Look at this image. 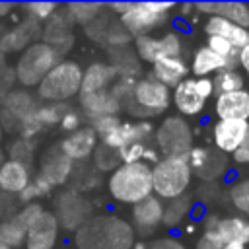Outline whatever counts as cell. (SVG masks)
<instances>
[{"label": "cell", "mask_w": 249, "mask_h": 249, "mask_svg": "<svg viewBox=\"0 0 249 249\" xmlns=\"http://www.w3.org/2000/svg\"><path fill=\"white\" fill-rule=\"evenodd\" d=\"M136 233L126 218L101 212L93 214L72 235V247L76 249H132Z\"/></svg>", "instance_id": "1"}, {"label": "cell", "mask_w": 249, "mask_h": 249, "mask_svg": "<svg viewBox=\"0 0 249 249\" xmlns=\"http://www.w3.org/2000/svg\"><path fill=\"white\" fill-rule=\"evenodd\" d=\"M109 198L121 206H132L150 195L152 191V167L144 161L138 163H121L115 167L105 181Z\"/></svg>", "instance_id": "2"}, {"label": "cell", "mask_w": 249, "mask_h": 249, "mask_svg": "<svg viewBox=\"0 0 249 249\" xmlns=\"http://www.w3.org/2000/svg\"><path fill=\"white\" fill-rule=\"evenodd\" d=\"M171 109V89L158 80H154L148 72L142 74L123 103V113L130 117V121H152L167 115Z\"/></svg>", "instance_id": "3"}, {"label": "cell", "mask_w": 249, "mask_h": 249, "mask_svg": "<svg viewBox=\"0 0 249 249\" xmlns=\"http://www.w3.org/2000/svg\"><path fill=\"white\" fill-rule=\"evenodd\" d=\"M84 66L74 58H60L49 74L35 88V97L41 103H62L70 105L72 99H78L82 89Z\"/></svg>", "instance_id": "4"}, {"label": "cell", "mask_w": 249, "mask_h": 249, "mask_svg": "<svg viewBox=\"0 0 249 249\" xmlns=\"http://www.w3.org/2000/svg\"><path fill=\"white\" fill-rule=\"evenodd\" d=\"M193 181L187 156H163L152 165V191L163 202L189 195Z\"/></svg>", "instance_id": "5"}, {"label": "cell", "mask_w": 249, "mask_h": 249, "mask_svg": "<svg viewBox=\"0 0 249 249\" xmlns=\"http://www.w3.org/2000/svg\"><path fill=\"white\" fill-rule=\"evenodd\" d=\"M175 6L173 2H130L128 10L119 18V23L132 39L154 35L171 25Z\"/></svg>", "instance_id": "6"}, {"label": "cell", "mask_w": 249, "mask_h": 249, "mask_svg": "<svg viewBox=\"0 0 249 249\" xmlns=\"http://www.w3.org/2000/svg\"><path fill=\"white\" fill-rule=\"evenodd\" d=\"M64 58L54 47H51L45 41H35L31 43L27 49H23L16 62H14V76H16V84L23 89H31L37 88L39 82L49 74V70L60 60Z\"/></svg>", "instance_id": "7"}, {"label": "cell", "mask_w": 249, "mask_h": 249, "mask_svg": "<svg viewBox=\"0 0 249 249\" xmlns=\"http://www.w3.org/2000/svg\"><path fill=\"white\" fill-rule=\"evenodd\" d=\"M195 126L191 121L171 113L163 115L160 123H156L152 144L160 152V156H187V152L195 146Z\"/></svg>", "instance_id": "8"}, {"label": "cell", "mask_w": 249, "mask_h": 249, "mask_svg": "<svg viewBox=\"0 0 249 249\" xmlns=\"http://www.w3.org/2000/svg\"><path fill=\"white\" fill-rule=\"evenodd\" d=\"M132 49L142 64L152 66L154 62L169 56H185L187 39L177 27H165L154 35L132 39Z\"/></svg>", "instance_id": "9"}, {"label": "cell", "mask_w": 249, "mask_h": 249, "mask_svg": "<svg viewBox=\"0 0 249 249\" xmlns=\"http://www.w3.org/2000/svg\"><path fill=\"white\" fill-rule=\"evenodd\" d=\"M51 212L58 220V226L62 231L74 233L78 228H82L93 216V206L86 195H82L70 187H64L54 193Z\"/></svg>", "instance_id": "10"}, {"label": "cell", "mask_w": 249, "mask_h": 249, "mask_svg": "<svg viewBox=\"0 0 249 249\" xmlns=\"http://www.w3.org/2000/svg\"><path fill=\"white\" fill-rule=\"evenodd\" d=\"M187 160L195 179L206 185H218L231 169L230 156L214 150L210 144H195L187 152Z\"/></svg>", "instance_id": "11"}, {"label": "cell", "mask_w": 249, "mask_h": 249, "mask_svg": "<svg viewBox=\"0 0 249 249\" xmlns=\"http://www.w3.org/2000/svg\"><path fill=\"white\" fill-rule=\"evenodd\" d=\"M128 224L132 226L138 239H154L156 233L161 230L163 222V200L150 195L148 198L132 204L128 208Z\"/></svg>", "instance_id": "12"}, {"label": "cell", "mask_w": 249, "mask_h": 249, "mask_svg": "<svg viewBox=\"0 0 249 249\" xmlns=\"http://www.w3.org/2000/svg\"><path fill=\"white\" fill-rule=\"evenodd\" d=\"M76 171V163L72 160H68L58 148L49 146L41 156H37V167H35V175L43 177L54 191L64 189Z\"/></svg>", "instance_id": "13"}, {"label": "cell", "mask_w": 249, "mask_h": 249, "mask_svg": "<svg viewBox=\"0 0 249 249\" xmlns=\"http://www.w3.org/2000/svg\"><path fill=\"white\" fill-rule=\"evenodd\" d=\"M37 97L31 89H23V88H14L6 99L0 103V121L4 126V132L16 134L21 121L27 119L35 107H37Z\"/></svg>", "instance_id": "14"}, {"label": "cell", "mask_w": 249, "mask_h": 249, "mask_svg": "<svg viewBox=\"0 0 249 249\" xmlns=\"http://www.w3.org/2000/svg\"><path fill=\"white\" fill-rule=\"evenodd\" d=\"M249 138V121H233V119H216L208 128V144L231 156L245 140Z\"/></svg>", "instance_id": "15"}, {"label": "cell", "mask_w": 249, "mask_h": 249, "mask_svg": "<svg viewBox=\"0 0 249 249\" xmlns=\"http://www.w3.org/2000/svg\"><path fill=\"white\" fill-rule=\"evenodd\" d=\"M202 230H212L222 243H241L249 247V218L239 214H204L200 220Z\"/></svg>", "instance_id": "16"}, {"label": "cell", "mask_w": 249, "mask_h": 249, "mask_svg": "<svg viewBox=\"0 0 249 249\" xmlns=\"http://www.w3.org/2000/svg\"><path fill=\"white\" fill-rule=\"evenodd\" d=\"M62 230L54 214L45 208L43 214L25 230L23 249H58Z\"/></svg>", "instance_id": "17"}, {"label": "cell", "mask_w": 249, "mask_h": 249, "mask_svg": "<svg viewBox=\"0 0 249 249\" xmlns=\"http://www.w3.org/2000/svg\"><path fill=\"white\" fill-rule=\"evenodd\" d=\"M171 107L175 109V115L183 119H200L206 115L208 101L198 93L195 86V78L189 76L181 84H177L171 89Z\"/></svg>", "instance_id": "18"}, {"label": "cell", "mask_w": 249, "mask_h": 249, "mask_svg": "<svg viewBox=\"0 0 249 249\" xmlns=\"http://www.w3.org/2000/svg\"><path fill=\"white\" fill-rule=\"evenodd\" d=\"M97 144H99V138L93 132V128L89 124H84L82 128H78L70 134H62V138L56 142V148L68 160H72L76 165H80V163H88L91 160Z\"/></svg>", "instance_id": "19"}, {"label": "cell", "mask_w": 249, "mask_h": 249, "mask_svg": "<svg viewBox=\"0 0 249 249\" xmlns=\"http://www.w3.org/2000/svg\"><path fill=\"white\" fill-rule=\"evenodd\" d=\"M41 41L54 47L62 56L68 51H72V47H74V23L70 21V18L62 10V6L49 21H45L41 25Z\"/></svg>", "instance_id": "20"}, {"label": "cell", "mask_w": 249, "mask_h": 249, "mask_svg": "<svg viewBox=\"0 0 249 249\" xmlns=\"http://www.w3.org/2000/svg\"><path fill=\"white\" fill-rule=\"evenodd\" d=\"M41 39V23L23 18L14 27L4 29L0 33V51L8 54H19L23 49H27L31 43Z\"/></svg>", "instance_id": "21"}, {"label": "cell", "mask_w": 249, "mask_h": 249, "mask_svg": "<svg viewBox=\"0 0 249 249\" xmlns=\"http://www.w3.org/2000/svg\"><path fill=\"white\" fill-rule=\"evenodd\" d=\"M78 109L84 115L86 123H91L101 117H111V115H121V103L113 95L111 89L105 91H93V93H80L78 95Z\"/></svg>", "instance_id": "22"}, {"label": "cell", "mask_w": 249, "mask_h": 249, "mask_svg": "<svg viewBox=\"0 0 249 249\" xmlns=\"http://www.w3.org/2000/svg\"><path fill=\"white\" fill-rule=\"evenodd\" d=\"M31 177H33L31 165L4 158L0 161V195L16 198L31 183Z\"/></svg>", "instance_id": "23"}, {"label": "cell", "mask_w": 249, "mask_h": 249, "mask_svg": "<svg viewBox=\"0 0 249 249\" xmlns=\"http://www.w3.org/2000/svg\"><path fill=\"white\" fill-rule=\"evenodd\" d=\"M212 111L216 119H233V121H249V88L218 93L212 99Z\"/></svg>", "instance_id": "24"}, {"label": "cell", "mask_w": 249, "mask_h": 249, "mask_svg": "<svg viewBox=\"0 0 249 249\" xmlns=\"http://www.w3.org/2000/svg\"><path fill=\"white\" fill-rule=\"evenodd\" d=\"M148 74L154 80H158L160 84H163L169 89H173L177 84H181L183 80H187L191 76V72H189V60L185 56L161 58V60L154 62L152 66H148Z\"/></svg>", "instance_id": "25"}, {"label": "cell", "mask_w": 249, "mask_h": 249, "mask_svg": "<svg viewBox=\"0 0 249 249\" xmlns=\"http://www.w3.org/2000/svg\"><path fill=\"white\" fill-rule=\"evenodd\" d=\"M115 82H117V72L113 70V66L107 60H93L84 68L80 93L105 91V89H111Z\"/></svg>", "instance_id": "26"}, {"label": "cell", "mask_w": 249, "mask_h": 249, "mask_svg": "<svg viewBox=\"0 0 249 249\" xmlns=\"http://www.w3.org/2000/svg\"><path fill=\"white\" fill-rule=\"evenodd\" d=\"M202 31L208 35H216L222 37L226 41H230L235 49H243L245 45H249V29H243L220 16H212V18H204L202 23Z\"/></svg>", "instance_id": "27"}, {"label": "cell", "mask_w": 249, "mask_h": 249, "mask_svg": "<svg viewBox=\"0 0 249 249\" xmlns=\"http://www.w3.org/2000/svg\"><path fill=\"white\" fill-rule=\"evenodd\" d=\"M228 68L226 60L210 51L206 45H198L189 58V72L193 78H212L220 70Z\"/></svg>", "instance_id": "28"}, {"label": "cell", "mask_w": 249, "mask_h": 249, "mask_svg": "<svg viewBox=\"0 0 249 249\" xmlns=\"http://www.w3.org/2000/svg\"><path fill=\"white\" fill-rule=\"evenodd\" d=\"M195 204L196 202H195V198L191 195H185V196H179V198L163 202V222H161V228L167 230L169 233H173L175 230L183 228L191 220V212H193Z\"/></svg>", "instance_id": "29"}, {"label": "cell", "mask_w": 249, "mask_h": 249, "mask_svg": "<svg viewBox=\"0 0 249 249\" xmlns=\"http://www.w3.org/2000/svg\"><path fill=\"white\" fill-rule=\"evenodd\" d=\"M107 62L113 66V70L117 72V78H140L144 72V64L138 60L132 45L128 47H121V49H111L107 51Z\"/></svg>", "instance_id": "30"}, {"label": "cell", "mask_w": 249, "mask_h": 249, "mask_svg": "<svg viewBox=\"0 0 249 249\" xmlns=\"http://www.w3.org/2000/svg\"><path fill=\"white\" fill-rule=\"evenodd\" d=\"M224 198L235 214L249 218V175L233 177L224 189Z\"/></svg>", "instance_id": "31"}, {"label": "cell", "mask_w": 249, "mask_h": 249, "mask_svg": "<svg viewBox=\"0 0 249 249\" xmlns=\"http://www.w3.org/2000/svg\"><path fill=\"white\" fill-rule=\"evenodd\" d=\"M62 10L66 12V16L70 18V21L74 25L86 27L88 23H91L97 18H101L103 14H107V4H103V2H68L62 6Z\"/></svg>", "instance_id": "32"}, {"label": "cell", "mask_w": 249, "mask_h": 249, "mask_svg": "<svg viewBox=\"0 0 249 249\" xmlns=\"http://www.w3.org/2000/svg\"><path fill=\"white\" fill-rule=\"evenodd\" d=\"M214 16H220L243 29H249V2H216Z\"/></svg>", "instance_id": "33"}, {"label": "cell", "mask_w": 249, "mask_h": 249, "mask_svg": "<svg viewBox=\"0 0 249 249\" xmlns=\"http://www.w3.org/2000/svg\"><path fill=\"white\" fill-rule=\"evenodd\" d=\"M245 76L239 72V68H224L218 74L212 76V84H214V91L218 93H231L237 89L245 88Z\"/></svg>", "instance_id": "34"}, {"label": "cell", "mask_w": 249, "mask_h": 249, "mask_svg": "<svg viewBox=\"0 0 249 249\" xmlns=\"http://www.w3.org/2000/svg\"><path fill=\"white\" fill-rule=\"evenodd\" d=\"M0 243L10 249H19L25 243V228L14 218H0Z\"/></svg>", "instance_id": "35"}, {"label": "cell", "mask_w": 249, "mask_h": 249, "mask_svg": "<svg viewBox=\"0 0 249 249\" xmlns=\"http://www.w3.org/2000/svg\"><path fill=\"white\" fill-rule=\"evenodd\" d=\"M6 154L10 160H16L19 163H25V165H31L33 167V161L37 158V140H27V138H12L8 148H6Z\"/></svg>", "instance_id": "36"}, {"label": "cell", "mask_w": 249, "mask_h": 249, "mask_svg": "<svg viewBox=\"0 0 249 249\" xmlns=\"http://www.w3.org/2000/svg\"><path fill=\"white\" fill-rule=\"evenodd\" d=\"M89 165H91L99 175H101V173H107V175H109L115 167L121 165L119 152L99 142L97 148H95V152H93V156H91V160H89Z\"/></svg>", "instance_id": "37"}, {"label": "cell", "mask_w": 249, "mask_h": 249, "mask_svg": "<svg viewBox=\"0 0 249 249\" xmlns=\"http://www.w3.org/2000/svg\"><path fill=\"white\" fill-rule=\"evenodd\" d=\"M27 18V19H33L37 23H45L49 21L58 10H60V4H54V2H25V4H19L18 6Z\"/></svg>", "instance_id": "38"}, {"label": "cell", "mask_w": 249, "mask_h": 249, "mask_svg": "<svg viewBox=\"0 0 249 249\" xmlns=\"http://www.w3.org/2000/svg\"><path fill=\"white\" fill-rule=\"evenodd\" d=\"M68 105H62V103H37L35 107V117L37 121L41 123L43 130L47 128H56L60 124V119L64 115Z\"/></svg>", "instance_id": "39"}, {"label": "cell", "mask_w": 249, "mask_h": 249, "mask_svg": "<svg viewBox=\"0 0 249 249\" xmlns=\"http://www.w3.org/2000/svg\"><path fill=\"white\" fill-rule=\"evenodd\" d=\"M204 45L210 51H214L218 56H222L226 60L228 68H237V53H239V49H235L230 41H226L222 37H216V35H208Z\"/></svg>", "instance_id": "40"}, {"label": "cell", "mask_w": 249, "mask_h": 249, "mask_svg": "<svg viewBox=\"0 0 249 249\" xmlns=\"http://www.w3.org/2000/svg\"><path fill=\"white\" fill-rule=\"evenodd\" d=\"M84 124H88V123H86L84 115L80 113V109H78V107L68 105V107H66V111H64V115H62V119H60L58 128H60L64 134H70V132H74V130L82 128Z\"/></svg>", "instance_id": "41"}, {"label": "cell", "mask_w": 249, "mask_h": 249, "mask_svg": "<svg viewBox=\"0 0 249 249\" xmlns=\"http://www.w3.org/2000/svg\"><path fill=\"white\" fill-rule=\"evenodd\" d=\"M43 210H45V204L43 202H29V204H23V206H18V210H16V214H14V218L27 230L41 214H43Z\"/></svg>", "instance_id": "42"}, {"label": "cell", "mask_w": 249, "mask_h": 249, "mask_svg": "<svg viewBox=\"0 0 249 249\" xmlns=\"http://www.w3.org/2000/svg\"><path fill=\"white\" fill-rule=\"evenodd\" d=\"M121 115H111V117H101V119H95V121H91V123H88L91 128H93V132L97 134V138L101 140V138H105L107 134H111L119 124H121Z\"/></svg>", "instance_id": "43"}, {"label": "cell", "mask_w": 249, "mask_h": 249, "mask_svg": "<svg viewBox=\"0 0 249 249\" xmlns=\"http://www.w3.org/2000/svg\"><path fill=\"white\" fill-rule=\"evenodd\" d=\"M41 132H43V126H41V123L37 121L35 111H33L27 119H23V121H21V124H19V128H18L16 136H19V138H27V140H35Z\"/></svg>", "instance_id": "44"}, {"label": "cell", "mask_w": 249, "mask_h": 249, "mask_svg": "<svg viewBox=\"0 0 249 249\" xmlns=\"http://www.w3.org/2000/svg\"><path fill=\"white\" fill-rule=\"evenodd\" d=\"M148 249H187V245L179 239V235L163 233V235H156L154 239H150Z\"/></svg>", "instance_id": "45"}, {"label": "cell", "mask_w": 249, "mask_h": 249, "mask_svg": "<svg viewBox=\"0 0 249 249\" xmlns=\"http://www.w3.org/2000/svg\"><path fill=\"white\" fill-rule=\"evenodd\" d=\"M146 146H148V144L132 142V144L121 148V150H119V160H121V163H138V161H142V156H144Z\"/></svg>", "instance_id": "46"}, {"label": "cell", "mask_w": 249, "mask_h": 249, "mask_svg": "<svg viewBox=\"0 0 249 249\" xmlns=\"http://www.w3.org/2000/svg\"><path fill=\"white\" fill-rule=\"evenodd\" d=\"M222 245L224 243L220 241V237L212 230H202L196 235V239L193 243V249H222Z\"/></svg>", "instance_id": "47"}, {"label": "cell", "mask_w": 249, "mask_h": 249, "mask_svg": "<svg viewBox=\"0 0 249 249\" xmlns=\"http://www.w3.org/2000/svg\"><path fill=\"white\" fill-rule=\"evenodd\" d=\"M16 88V76H14V68L4 64L0 66V103L6 99V95Z\"/></svg>", "instance_id": "48"}, {"label": "cell", "mask_w": 249, "mask_h": 249, "mask_svg": "<svg viewBox=\"0 0 249 249\" xmlns=\"http://www.w3.org/2000/svg\"><path fill=\"white\" fill-rule=\"evenodd\" d=\"M230 161H231L235 167H249V138L245 140V144H241V146L230 156Z\"/></svg>", "instance_id": "49"}, {"label": "cell", "mask_w": 249, "mask_h": 249, "mask_svg": "<svg viewBox=\"0 0 249 249\" xmlns=\"http://www.w3.org/2000/svg\"><path fill=\"white\" fill-rule=\"evenodd\" d=\"M195 86H196L198 93H200V95H202L206 101L214 99L216 91H214V84H212V78H195Z\"/></svg>", "instance_id": "50"}, {"label": "cell", "mask_w": 249, "mask_h": 249, "mask_svg": "<svg viewBox=\"0 0 249 249\" xmlns=\"http://www.w3.org/2000/svg\"><path fill=\"white\" fill-rule=\"evenodd\" d=\"M177 18L181 21H195L196 19V12H195V2H181L175 6Z\"/></svg>", "instance_id": "51"}, {"label": "cell", "mask_w": 249, "mask_h": 249, "mask_svg": "<svg viewBox=\"0 0 249 249\" xmlns=\"http://www.w3.org/2000/svg\"><path fill=\"white\" fill-rule=\"evenodd\" d=\"M237 68L245 76V80H249V45L239 49V53H237Z\"/></svg>", "instance_id": "52"}, {"label": "cell", "mask_w": 249, "mask_h": 249, "mask_svg": "<svg viewBox=\"0 0 249 249\" xmlns=\"http://www.w3.org/2000/svg\"><path fill=\"white\" fill-rule=\"evenodd\" d=\"M160 158H161V156H160V152L156 150V146H154V144H148V146H146V150H144L142 161H144V163H148V165L152 167V165H154V163H156Z\"/></svg>", "instance_id": "53"}, {"label": "cell", "mask_w": 249, "mask_h": 249, "mask_svg": "<svg viewBox=\"0 0 249 249\" xmlns=\"http://www.w3.org/2000/svg\"><path fill=\"white\" fill-rule=\"evenodd\" d=\"M16 8H18L16 4H10V2H0V19H4V18H8V16H12Z\"/></svg>", "instance_id": "54"}, {"label": "cell", "mask_w": 249, "mask_h": 249, "mask_svg": "<svg viewBox=\"0 0 249 249\" xmlns=\"http://www.w3.org/2000/svg\"><path fill=\"white\" fill-rule=\"evenodd\" d=\"M196 226H198L196 222H191V220H189V222L183 226V231H185V233H193V231H196Z\"/></svg>", "instance_id": "55"}, {"label": "cell", "mask_w": 249, "mask_h": 249, "mask_svg": "<svg viewBox=\"0 0 249 249\" xmlns=\"http://www.w3.org/2000/svg\"><path fill=\"white\" fill-rule=\"evenodd\" d=\"M132 249H148V241H146V239H138V237H136V241H134Z\"/></svg>", "instance_id": "56"}, {"label": "cell", "mask_w": 249, "mask_h": 249, "mask_svg": "<svg viewBox=\"0 0 249 249\" xmlns=\"http://www.w3.org/2000/svg\"><path fill=\"white\" fill-rule=\"evenodd\" d=\"M222 249H249L247 245H241V243H224Z\"/></svg>", "instance_id": "57"}, {"label": "cell", "mask_w": 249, "mask_h": 249, "mask_svg": "<svg viewBox=\"0 0 249 249\" xmlns=\"http://www.w3.org/2000/svg\"><path fill=\"white\" fill-rule=\"evenodd\" d=\"M4 126H2V121H0V146H2V142H4Z\"/></svg>", "instance_id": "58"}, {"label": "cell", "mask_w": 249, "mask_h": 249, "mask_svg": "<svg viewBox=\"0 0 249 249\" xmlns=\"http://www.w3.org/2000/svg\"><path fill=\"white\" fill-rule=\"evenodd\" d=\"M0 249H10V247H6V245H2V243H0Z\"/></svg>", "instance_id": "59"}, {"label": "cell", "mask_w": 249, "mask_h": 249, "mask_svg": "<svg viewBox=\"0 0 249 249\" xmlns=\"http://www.w3.org/2000/svg\"><path fill=\"white\" fill-rule=\"evenodd\" d=\"M58 249H76V247H58Z\"/></svg>", "instance_id": "60"}]
</instances>
